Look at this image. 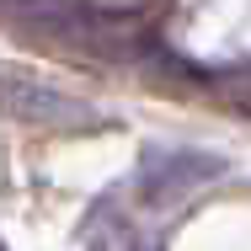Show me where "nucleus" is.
<instances>
[{
  "mask_svg": "<svg viewBox=\"0 0 251 251\" xmlns=\"http://www.w3.org/2000/svg\"><path fill=\"white\" fill-rule=\"evenodd\" d=\"M230 166H225V155L214 150H193V145H150V150L139 155V171H134V198L139 208H182V203L203 193L208 182H219Z\"/></svg>",
  "mask_w": 251,
  "mask_h": 251,
  "instance_id": "nucleus-1",
  "label": "nucleus"
},
{
  "mask_svg": "<svg viewBox=\"0 0 251 251\" xmlns=\"http://www.w3.org/2000/svg\"><path fill=\"white\" fill-rule=\"evenodd\" d=\"M0 112L11 123L53 128V134H80V128H97L101 123V112L91 101L70 97L64 86H53L43 75H27V70H0Z\"/></svg>",
  "mask_w": 251,
  "mask_h": 251,
  "instance_id": "nucleus-2",
  "label": "nucleus"
},
{
  "mask_svg": "<svg viewBox=\"0 0 251 251\" xmlns=\"http://www.w3.org/2000/svg\"><path fill=\"white\" fill-rule=\"evenodd\" d=\"M0 251H11V246H5V241H0Z\"/></svg>",
  "mask_w": 251,
  "mask_h": 251,
  "instance_id": "nucleus-3",
  "label": "nucleus"
}]
</instances>
